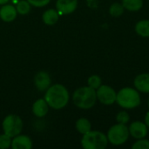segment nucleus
<instances>
[{"mask_svg": "<svg viewBox=\"0 0 149 149\" xmlns=\"http://www.w3.org/2000/svg\"><path fill=\"white\" fill-rule=\"evenodd\" d=\"M52 84V79L48 72L40 71L34 76V85L40 92H45Z\"/></svg>", "mask_w": 149, "mask_h": 149, "instance_id": "nucleus-9", "label": "nucleus"}, {"mask_svg": "<svg viewBox=\"0 0 149 149\" xmlns=\"http://www.w3.org/2000/svg\"><path fill=\"white\" fill-rule=\"evenodd\" d=\"M102 85V79L99 75H92L87 79V86L97 90Z\"/></svg>", "mask_w": 149, "mask_h": 149, "instance_id": "nucleus-21", "label": "nucleus"}, {"mask_svg": "<svg viewBox=\"0 0 149 149\" xmlns=\"http://www.w3.org/2000/svg\"><path fill=\"white\" fill-rule=\"evenodd\" d=\"M23 126L24 124L22 119L17 114L7 115L2 122V128L3 133L11 138L21 134Z\"/></svg>", "mask_w": 149, "mask_h": 149, "instance_id": "nucleus-6", "label": "nucleus"}, {"mask_svg": "<svg viewBox=\"0 0 149 149\" xmlns=\"http://www.w3.org/2000/svg\"><path fill=\"white\" fill-rule=\"evenodd\" d=\"M148 1H149V0H148Z\"/></svg>", "mask_w": 149, "mask_h": 149, "instance_id": "nucleus-29", "label": "nucleus"}, {"mask_svg": "<svg viewBox=\"0 0 149 149\" xmlns=\"http://www.w3.org/2000/svg\"><path fill=\"white\" fill-rule=\"evenodd\" d=\"M134 88L139 91V93H149V73L145 72L139 74L135 77L134 80Z\"/></svg>", "mask_w": 149, "mask_h": 149, "instance_id": "nucleus-12", "label": "nucleus"}, {"mask_svg": "<svg viewBox=\"0 0 149 149\" xmlns=\"http://www.w3.org/2000/svg\"><path fill=\"white\" fill-rule=\"evenodd\" d=\"M75 127L76 130L83 135L92 130V124L86 118H79L75 123Z\"/></svg>", "mask_w": 149, "mask_h": 149, "instance_id": "nucleus-17", "label": "nucleus"}, {"mask_svg": "<svg viewBox=\"0 0 149 149\" xmlns=\"http://www.w3.org/2000/svg\"><path fill=\"white\" fill-rule=\"evenodd\" d=\"M125 10L128 11H138L143 7V0H122L121 2Z\"/></svg>", "mask_w": 149, "mask_h": 149, "instance_id": "nucleus-18", "label": "nucleus"}, {"mask_svg": "<svg viewBox=\"0 0 149 149\" xmlns=\"http://www.w3.org/2000/svg\"><path fill=\"white\" fill-rule=\"evenodd\" d=\"M33 147L31 139L24 134H17L11 139L12 149H31Z\"/></svg>", "mask_w": 149, "mask_h": 149, "instance_id": "nucleus-11", "label": "nucleus"}, {"mask_svg": "<svg viewBox=\"0 0 149 149\" xmlns=\"http://www.w3.org/2000/svg\"><path fill=\"white\" fill-rule=\"evenodd\" d=\"M78 7V0H57L56 10L59 15H68L75 11Z\"/></svg>", "mask_w": 149, "mask_h": 149, "instance_id": "nucleus-10", "label": "nucleus"}, {"mask_svg": "<svg viewBox=\"0 0 149 149\" xmlns=\"http://www.w3.org/2000/svg\"><path fill=\"white\" fill-rule=\"evenodd\" d=\"M11 137L4 133L0 134V149H8L11 146Z\"/></svg>", "mask_w": 149, "mask_h": 149, "instance_id": "nucleus-22", "label": "nucleus"}, {"mask_svg": "<svg viewBox=\"0 0 149 149\" xmlns=\"http://www.w3.org/2000/svg\"><path fill=\"white\" fill-rule=\"evenodd\" d=\"M97 100H99L101 104L106 106L113 105L116 102V91L110 86L101 85L96 90Z\"/></svg>", "mask_w": 149, "mask_h": 149, "instance_id": "nucleus-7", "label": "nucleus"}, {"mask_svg": "<svg viewBox=\"0 0 149 149\" xmlns=\"http://www.w3.org/2000/svg\"><path fill=\"white\" fill-rule=\"evenodd\" d=\"M72 101L79 109H91L97 102L96 90L88 86H81L74 91L72 94Z\"/></svg>", "mask_w": 149, "mask_h": 149, "instance_id": "nucleus-2", "label": "nucleus"}, {"mask_svg": "<svg viewBox=\"0 0 149 149\" xmlns=\"http://www.w3.org/2000/svg\"><path fill=\"white\" fill-rule=\"evenodd\" d=\"M59 18V13L55 9L46 10L42 15V20L46 25H54Z\"/></svg>", "mask_w": 149, "mask_h": 149, "instance_id": "nucleus-15", "label": "nucleus"}, {"mask_svg": "<svg viewBox=\"0 0 149 149\" xmlns=\"http://www.w3.org/2000/svg\"><path fill=\"white\" fill-rule=\"evenodd\" d=\"M49 107H50L45 99H38L32 105V113L38 118H43L48 113Z\"/></svg>", "mask_w": 149, "mask_h": 149, "instance_id": "nucleus-14", "label": "nucleus"}, {"mask_svg": "<svg viewBox=\"0 0 149 149\" xmlns=\"http://www.w3.org/2000/svg\"><path fill=\"white\" fill-rule=\"evenodd\" d=\"M124 7L120 3H113L109 8V13L113 17H119L124 13Z\"/></svg>", "mask_w": 149, "mask_h": 149, "instance_id": "nucleus-19", "label": "nucleus"}, {"mask_svg": "<svg viewBox=\"0 0 149 149\" xmlns=\"http://www.w3.org/2000/svg\"><path fill=\"white\" fill-rule=\"evenodd\" d=\"M80 143L84 149H105L107 147L108 140L104 133L91 130L83 134Z\"/></svg>", "mask_w": 149, "mask_h": 149, "instance_id": "nucleus-4", "label": "nucleus"}, {"mask_svg": "<svg viewBox=\"0 0 149 149\" xmlns=\"http://www.w3.org/2000/svg\"><path fill=\"white\" fill-rule=\"evenodd\" d=\"M133 149H149V141L143 138V139H139L137 141H135L133 146Z\"/></svg>", "mask_w": 149, "mask_h": 149, "instance_id": "nucleus-24", "label": "nucleus"}, {"mask_svg": "<svg viewBox=\"0 0 149 149\" xmlns=\"http://www.w3.org/2000/svg\"><path fill=\"white\" fill-rule=\"evenodd\" d=\"M144 123L147 125V127H149V111L146 113V116H145V119H144Z\"/></svg>", "mask_w": 149, "mask_h": 149, "instance_id": "nucleus-26", "label": "nucleus"}, {"mask_svg": "<svg viewBox=\"0 0 149 149\" xmlns=\"http://www.w3.org/2000/svg\"><path fill=\"white\" fill-rule=\"evenodd\" d=\"M17 15V11L16 7L11 4H3L0 9V18L3 22H12L16 19Z\"/></svg>", "mask_w": 149, "mask_h": 149, "instance_id": "nucleus-13", "label": "nucleus"}, {"mask_svg": "<svg viewBox=\"0 0 149 149\" xmlns=\"http://www.w3.org/2000/svg\"><path fill=\"white\" fill-rule=\"evenodd\" d=\"M116 103L122 108L131 110L138 107L141 103L139 91L132 87H124L117 93Z\"/></svg>", "mask_w": 149, "mask_h": 149, "instance_id": "nucleus-3", "label": "nucleus"}, {"mask_svg": "<svg viewBox=\"0 0 149 149\" xmlns=\"http://www.w3.org/2000/svg\"><path fill=\"white\" fill-rule=\"evenodd\" d=\"M9 2V0H0V5H3L6 4Z\"/></svg>", "mask_w": 149, "mask_h": 149, "instance_id": "nucleus-27", "label": "nucleus"}, {"mask_svg": "<svg viewBox=\"0 0 149 149\" xmlns=\"http://www.w3.org/2000/svg\"><path fill=\"white\" fill-rule=\"evenodd\" d=\"M116 120L120 124L127 125L129 122V120H130V116H129V114H128L127 112H126V111H120L116 115Z\"/></svg>", "mask_w": 149, "mask_h": 149, "instance_id": "nucleus-23", "label": "nucleus"}, {"mask_svg": "<svg viewBox=\"0 0 149 149\" xmlns=\"http://www.w3.org/2000/svg\"><path fill=\"white\" fill-rule=\"evenodd\" d=\"M129 130L128 127L124 124L117 123L112 126L107 131V140L108 142L113 146H120L125 144L129 139Z\"/></svg>", "mask_w": 149, "mask_h": 149, "instance_id": "nucleus-5", "label": "nucleus"}, {"mask_svg": "<svg viewBox=\"0 0 149 149\" xmlns=\"http://www.w3.org/2000/svg\"><path fill=\"white\" fill-rule=\"evenodd\" d=\"M128 130L130 135L136 140L146 138L148 133V127L147 125L140 120L132 122L128 127Z\"/></svg>", "mask_w": 149, "mask_h": 149, "instance_id": "nucleus-8", "label": "nucleus"}, {"mask_svg": "<svg viewBox=\"0 0 149 149\" xmlns=\"http://www.w3.org/2000/svg\"><path fill=\"white\" fill-rule=\"evenodd\" d=\"M16 10L20 15H26L31 10V4L27 0H21L16 5Z\"/></svg>", "mask_w": 149, "mask_h": 149, "instance_id": "nucleus-20", "label": "nucleus"}, {"mask_svg": "<svg viewBox=\"0 0 149 149\" xmlns=\"http://www.w3.org/2000/svg\"><path fill=\"white\" fill-rule=\"evenodd\" d=\"M27 1L30 3L31 5L34 7H38V8L46 6L51 2V0H27Z\"/></svg>", "mask_w": 149, "mask_h": 149, "instance_id": "nucleus-25", "label": "nucleus"}, {"mask_svg": "<svg viewBox=\"0 0 149 149\" xmlns=\"http://www.w3.org/2000/svg\"><path fill=\"white\" fill-rule=\"evenodd\" d=\"M148 107H149V98H148Z\"/></svg>", "mask_w": 149, "mask_h": 149, "instance_id": "nucleus-28", "label": "nucleus"}, {"mask_svg": "<svg viewBox=\"0 0 149 149\" xmlns=\"http://www.w3.org/2000/svg\"><path fill=\"white\" fill-rule=\"evenodd\" d=\"M135 32L142 37V38H149V19L140 20L135 24Z\"/></svg>", "mask_w": 149, "mask_h": 149, "instance_id": "nucleus-16", "label": "nucleus"}, {"mask_svg": "<svg viewBox=\"0 0 149 149\" xmlns=\"http://www.w3.org/2000/svg\"><path fill=\"white\" fill-rule=\"evenodd\" d=\"M44 99L51 108L54 110H60L67 106L70 95L65 86L61 84H55L50 86L45 91Z\"/></svg>", "mask_w": 149, "mask_h": 149, "instance_id": "nucleus-1", "label": "nucleus"}]
</instances>
